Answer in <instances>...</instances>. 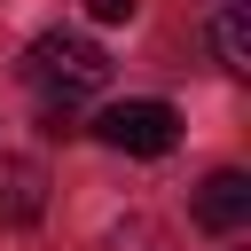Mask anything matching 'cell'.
Instances as JSON below:
<instances>
[{
    "mask_svg": "<svg viewBox=\"0 0 251 251\" xmlns=\"http://www.w3.org/2000/svg\"><path fill=\"white\" fill-rule=\"evenodd\" d=\"M133 8H141V0H86L94 24H133Z\"/></svg>",
    "mask_w": 251,
    "mask_h": 251,
    "instance_id": "cell-6",
    "label": "cell"
},
{
    "mask_svg": "<svg viewBox=\"0 0 251 251\" xmlns=\"http://www.w3.org/2000/svg\"><path fill=\"white\" fill-rule=\"evenodd\" d=\"M118 243H133V251H157V243H165V235H157V227H141V220H133V227H118Z\"/></svg>",
    "mask_w": 251,
    "mask_h": 251,
    "instance_id": "cell-7",
    "label": "cell"
},
{
    "mask_svg": "<svg viewBox=\"0 0 251 251\" xmlns=\"http://www.w3.org/2000/svg\"><path fill=\"white\" fill-rule=\"evenodd\" d=\"M47 212V173L31 157H8L0 149V227H31Z\"/></svg>",
    "mask_w": 251,
    "mask_h": 251,
    "instance_id": "cell-4",
    "label": "cell"
},
{
    "mask_svg": "<svg viewBox=\"0 0 251 251\" xmlns=\"http://www.w3.org/2000/svg\"><path fill=\"white\" fill-rule=\"evenodd\" d=\"M24 78L47 94V102H86L110 86V55L86 39V31H39L31 55H24Z\"/></svg>",
    "mask_w": 251,
    "mask_h": 251,
    "instance_id": "cell-1",
    "label": "cell"
},
{
    "mask_svg": "<svg viewBox=\"0 0 251 251\" xmlns=\"http://www.w3.org/2000/svg\"><path fill=\"white\" fill-rule=\"evenodd\" d=\"M196 220H204L212 235H235V227H251V173L220 165V173L196 188Z\"/></svg>",
    "mask_w": 251,
    "mask_h": 251,
    "instance_id": "cell-3",
    "label": "cell"
},
{
    "mask_svg": "<svg viewBox=\"0 0 251 251\" xmlns=\"http://www.w3.org/2000/svg\"><path fill=\"white\" fill-rule=\"evenodd\" d=\"M212 55H220L235 78L251 71V8H243V0H227V8L212 16Z\"/></svg>",
    "mask_w": 251,
    "mask_h": 251,
    "instance_id": "cell-5",
    "label": "cell"
},
{
    "mask_svg": "<svg viewBox=\"0 0 251 251\" xmlns=\"http://www.w3.org/2000/svg\"><path fill=\"white\" fill-rule=\"evenodd\" d=\"M94 133H102L110 149H126V157H165V149L180 141V110H173V102H110V110L94 118Z\"/></svg>",
    "mask_w": 251,
    "mask_h": 251,
    "instance_id": "cell-2",
    "label": "cell"
}]
</instances>
